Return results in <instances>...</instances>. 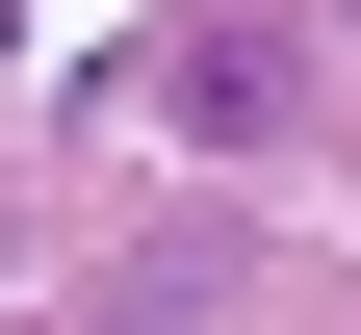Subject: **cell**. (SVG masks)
<instances>
[{"label": "cell", "mask_w": 361, "mask_h": 335, "mask_svg": "<svg viewBox=\"0 0 361 335\" xmlns=\"http://www.w3.org/2000/svg\"><path fill=\"white\" fill-rule=\"evenodd\" d=\"M155 129L258 181V155L310 129V26H258V0H207V26H155Z\"/></svg>", "instance_id": "1"}, {"label": "cell", "mask_w": 361, "mask_h": 335, "mask_svg": "<svg viewBox=\"0 0 361 335\" xmlns=\"http://www.w3.org/2000/svg\"><path fill=\"white\" fill-rule=\"evenodd\" d=\"M310 26H336V52H361V0H310Z\"/></svg>", "instance_id": "2"}]
</instances>
